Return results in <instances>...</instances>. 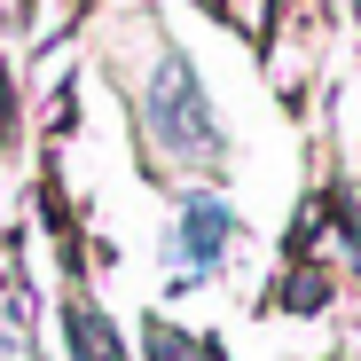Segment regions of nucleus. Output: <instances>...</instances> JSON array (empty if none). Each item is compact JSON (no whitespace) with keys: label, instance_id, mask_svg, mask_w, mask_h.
I'll use <instances>...</instances> for the list:
<instances>
[{"label":"nucleus","instance_id":"1","mask_svg":"<svg viewBox=\"0 0 361 361\" xmlns=\"http://www.w3.org/2000/svg\"><path fill=\"white\" fill-rule=\"evenodd\" d=\"M228 235H235V212H228L220 197H189V204H180V252H189L197 275L228 252Z\"/></svg>","mask_w":361,"mask_h":361},{"label":"nucleus","instance_id":"2","mask_svg":"<svg viewBox=\"0 0 361 361\" xmlns=\"http://www.w3.org/2000/svg\"><path fill=\"white\" fill-rule=\"evenodd\" d=\"M71 353H79V361H126L118 330H110L102 314H87V307H71Z\"/></svg>","mask_w":361,"mask_h":361}]
</instances>
